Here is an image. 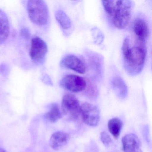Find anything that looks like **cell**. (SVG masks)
<instances>
[{
	"label": "cell",
	"instance_id": "1",
	"mask_svg": "<svg viewBox=\"0 0 152 152\" xmlns=\"http://www.w3.org/2000/svg\"><path fill=\"white\" fill-rule=\"evenodd\" d=\"M124 68L129 74L136 75L141 72L145 61L146 51L143 46L130 48L129 39H124L122 46Z\"/></svg>",
	"mask_w": 152,
	"mask_h": 152
},
{
	"label": "cell",
	"instance_id": "2",
	"mask_svg": "<svg viewBox=\"0 0 152 152\" xmlns=\"http://www.w3.org/2000/svg\"><path fill=\"white\" fill-rule=\"evenodd\" d=\"M105 11L113 24L118 29H124L129 23L132 2L130 1H103Z\"/></svg>",
	"mask_w": 152,
	"mask_h": 152
},
{
	"label": "cell",
	"instance_id": "3",
	"mask_svg": "<svg viewBox=\"0 0 152 152\" xmlns=\"http://www.w3.org/2000/svg\"><path fill=\"white\" fill-rule=\"evenodd\" d=\"M27 10L29 18L36 25L42 26L48 23L49 11L48 6L43 1H28Z\"/></svg>",
	"mask_w": 152,
	"mask_h": 152
},
{
	"label": "cell",
	"instance_id": "4",
	"mask_svg": "<svg viewBox=\"0 0 152 152\" xmlns=\"http://www.w3.org/2000/svg\"><path fill=\"white\" fill-rule=\"evenodd\" d=\"M62 112L68 120H76L81 114V106L78 99L72 94H66L62 101Z\"/></svg>",
	"mask_w": 152,
	"mask_h": 152
},
{
	"label": "cell",
	"instance_id": "5",
	"mask_svg": "<svg viewBox=\"0 0 152 152\" xmlns=\"http://www.w3.org/2000/svg\"><path fill=\"white\" fill-rule=\"evenodd\" d=\"M48 51V46L42 39L38 37L32 39L30 56L34 63L37 65L43 64Z\"/></svg>",
	"mask_w": 152,
	"mask_h": 152
},
{
	"label": "cell",
	"instance_id": "6",
	"mask_svg": "<svg viewBox=\"0 0 152 152\" xmlns=\"http://www.w3.org/2000/svg\"><path fill=\"white\" fill-rule=\"evenodd\" d=\"M61 88L73 92H81L87 87V82L83 77L68 75L62 78L59 83Z\"/></svg>",
	"mask_w": 152,
	"mask_h": 152
},
{
	"label": "cell",
	"instance_id": "7",
	"mask_svg": "<svg viewBox=\"0 0 152 152\" xmlns=\"http://www.w3.org/2000/svg\"><path fill=\"white\" fill-rule=\"evenodd\" d=\"M81 114L83 122L90 126H97L100 121V113L96 106L84 103L81 106Z\"/></svg>",
	"mask_w": 152,
	"mask_h": 152
},
{
	"label": "cell",
	"instance_id": "8",
	"mask_svg": "<svg viewBox=\"0 0 152 152\" xmlns=\"http://www.w3.org/2000/svg\"><path fill=\"white\" fill-rule=\"evenodd\" d=\"M62 67L71 69L80 74L85 73L86 67L82 60L76 56L68 55L65 56L60 62Z\"/></svg>",
	"mask_w": 152,
	"mask_h": 152
},
{
	"label": "cell",
	"instance_id": "9",
	"mask_svg": "<svg viewBox=\"0 0 152 152\" xmlns=\"http://www.w3.org/2000/svg\"><path fill=\"white\" fill-rule=\"evenodd\" d=\"M132 30L140 43H145L149 36V31L146 22L141 18L136 19L133 23Z\"/></svg>",
	"mask_w": 152,
	"mask_h": 152
},
{
	"label": "cell",
	"instance_id": "10",
	"mask_svg": "<svg viewBox=\"0 0 152 152\" xmlns=\"http://www.w3.org/2000/svg\"><path fill=\"white\" fill-rule=\"evenodd\" d=\"M122 145L124 152H143L140 140L133 133L127 134L122 138Z\"/></svg>",
	"mask_w": 152,
	"mask_h": 152
},
{
	"label": "cell",
	"instance_id": "11",
	"mask_svg": "<svg viewBox=\"0 0 152 152\" xmlns=\"http://www.w3.org/2000/svg\"><path fill=\"white\" fill-rule=\"evenodd\" d=\"M69 138V135L66 132H56L53 133L50 137L49 140L50 145L54 150H59L67 144Z\"/></svg>",
	"mask_w": 152,
	"mask_h": 152
},
{
	"label": "cell",
	"instance_id": "12",
	"mask_svg": "<svg viewBox=\"0 0 152 152\" xmlns=\"http://www.w3.org/2000/svg\"><path fill=\"white\" fill-rule=\"evenodd\" d=\"M111 83L113 89L119 98L123 99L127 97L128 87L121 77L119 76L113 77L111 80Z\"/></svg>",
	"mask_w": 152,
	"mask_h": 152
},
{
	"label": "cell",
	"instance_id": "13",
	"mask_svg": "<svg viewBox=\"0 0 152 152\" xmlns=\"http://www.w3.org/2000/svg\"><path fill=\"white\" fill-rule=\"evenodd\" d=\"M10 32V26L8 18L6 14L0 10V45L7 40Z\"/></svg>",
	"mask_w": 152,
	"mask_h": 152
},
{
	"label": "cell",
	"instance_id": "14",
	"mask_svg": "<svg viewBox=\"0 0 152 152\" xmlns=\"http://www.w3.org/2000/svg\"><path fill=\"white\" fill-rule=\"evenodd\" d=\"M62 115V112L59 106L54 103L50 105L49 111L45 114L44 117L50 122L55 123L61 118Z\"/></svg>",
	"mask_w": 152,
	"mask_h": 152
},
{
	"label": "cell",
	"instance_id": "15",
	"mask_svg": "<svg viewBox=\"0 0 152 152\" xmlns=\"http://www.w3.org/2000/svg\"><path fill=\"white\" fill-rule=\"evenodd\" d=\"M107 126L110 133L115 138H118L122 129V121L119 118H113L109 120L107 124Z\"/></svg>",
	"mask_w": 152,
	"mask_h": 152
},
{
	"label": "cell",
	"instance_id": "16",
	"mask_svg": "<svg viewBox=\"0 0 152 152\" xmlns=\"http://www.w3.org/2000/svg\"><path fill=\"white\" fill-rule=\"evenodd\" d=\"M55 17L58 23L64 30H68L72 26V21L68 15L63 10H57Z\"/></svg>",
	"mask_w": 152,
	"mask_h": 152
},
{
	"label": "cell",
	"instance_id": "17",
	"mask_svg": "<svg viewBox=\"0 0 152 152\" xmlns=\"http://www.w3.org/2000/svg\"><path fill=\"white\" fill-rule=\"evenodd\" d=\"M100 139L105 146H108L112 142V139L109 135L105 132H102L100 134Z\"/></svg>",
	"mask_w": 152,
	"mask_h": 152
},
{
	"label": "cell",
	"instance_id": "18",
	"mask_svg": "<svg viewBox=\"0 0 152 152\" xmlns=\"http://www.w3.org/2000/svg\"><path fill=\"white\" fill-rule=\"evenodd\" d=\"M20 35L24 39H27L31 36V32L27 28H23L20 31Z\"/></svg>",
	"mask_w": 152,
	"mask_h": 152
},
{
	"label": "cell",
	"instance_id": "19",
	"mask_svg": "<svg viewBox=\"0 0 152 152\" xmlns=\"http://www.w3.org/2000/svg\"><path fill=\"white\" fill-rule=\"evenodd\" d=\"M42 82L47 85H49V86H52L53 85L51 79L48 75L44 74L42 75Z\"/></svg>",
	"mask_w": 152,
	"mask_h": 152
},
{
	"label": "cell",
	"instance_id": "20",
	"mask_svg": "<svg viewBox=\"0 0 152 152\" xmlns=\"http://www.w3.org/2000/svg\"><path fill=\"white\" fill-rule=\"evenodd\" d=\"M7 67L6 65H1L0 66V72L1 73H3L4 74H5L7 72Z\"/></svg>",
	"mask_w": 152,
	"mask_h": 152
},
{
	"label": "cell",
	"instance_id": "21",
	"mask_svg": "<svg viewBox=\"0 0 152 152\" xmlns=\"http://www.w3.org/2000/svg\"><path fill=\"white\" fill-rule=\"evenodd\" d=\"M0 152H6V150L5 149H3V148H0Z\"/></svg>",
	"mask_w": 152,
	"mask_h": 152
}]
</instances>
